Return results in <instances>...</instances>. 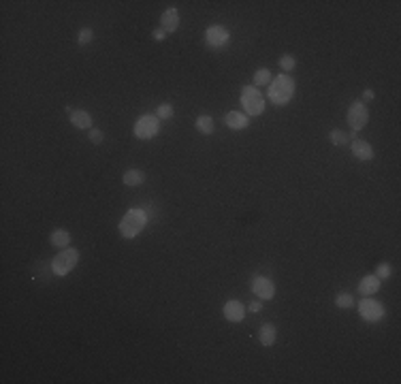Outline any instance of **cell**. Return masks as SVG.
I'll return each instance as SVG.
<instances>
[{"label":"cell","instance_id":"obj_1","mask_svg":"<svg viewBox=\"0 0 401 384\" xmlns=\"http://www.w3.org/2000/svg\"><path fill=\"white\" fill-rule=\"evenodd\" d=\"M145 226V214L139 209H133L124 216V220L120 222V233L124 237H134L141 228Z\"/></svg>","mask_w":401,"mask_h":384},{"label":"cell","instance_id":"obj_2","mask_svg":"<svg viewBox=\"0 0 401 384\" xmlns=\"http://www.w3.org/2000/svg\"><path fill=\"white\" fill-rule=\"evenodd\" d=\"M293 88H295V83L290 77H286V75L277 77L273 81V88H271V100L277 102V105H284L293 96Z\"/></svg>","mask_w":401,"mask_h":384},{"label":"cell","instance_id":"obj_3","mask_svg":"<svg viewBox=\"0 0 401 384\" xmlns=\"http://www.w3.org/2000/svg\"><path fill=\"white\" fill-rule=\"evenodd\" d=\"M77 260H79V252L73 248H64V252H60L54 258V271L58 275H67L70 269H75Z\"/></svg>","mask_w":401,"mask_h":384},{"label":"cell","instance_id":"obj_4","mask_svg":"<svg viewBox=\"0 0 401 384\" xmlns=\"http://www.w3.org/2000/svg\"><path fill=\"white\" fill-rule=\"evenodd\" d=\"M243 107L248 109V113L252 115H258V113H263V109H265V100H263V96L258 90L254 88H243Z\"/></svg>","mask_w":401,"mask_h":384},{"label":"cell","instance_id":"obj_5","mask_svg":"<svg viewBox=\"0 0 401 384\" xmlns=\"http://www.w3.org/2000/svg\"><path fill=\"white\" fill-rule=\"evenodd\" d=\"M367 120H369L367 107L363 102H354L350 107V111H348V124L352 126V130H361V128L367 124Z\"/></svg>","mask_w":401,"mask_h":384},{"label":"cell","instance_id":"obj_6","mask_svg":"<svg viewBox=\"0 0 401 384\" xmlns=\"http://www.w3.org/2000/svg\"><path fill=\"white\" fill-rule=\"evenodd\" d=\"M134 132H137L141 139L154 137V134L158 132V118H154V115H145V118H141L137 128H134Z\"/></svg>","mask_w":401,"mask_h":384},{"label":"cell","instance_id":"obj_7","mask_svg":"<svg viewBox=\"0 0 401 384\" xmlns=\"http://www.w3.org/2000/svg\"><path fill=\"white\" fill-rule=\"evenodd\" d=\"M359 312H361V316H363L365 320H378V318L384 314L382 305L376 303V301H369V299H365L363 303H361Z\"/></svg>","mask_w":401,"mask_h":384},{"label":"cell","instance_id":"obj_8","mask_svg":"<svg viewBox=\"0 0 401 384\" xmlns=\"http://www.w3.org/2000/svg\"><path fill=\"white\" fill-rule=\"evenodd\" d=\"M252 288H254V292L258 294L261 299H273V284H271V280L267 278H256L254 284H252Z\"/></svg>","mask_w":401,"mask_h":384},{"label":"cell","instance_id":"obj_9","mask_svg":"<svg viewBox=\"0 0 401 384\" xmlns=\"http://www.w3.org/2000/svg\"><path fill=\"white\" fill-rule=\"evenodd\" d=\"M160 24H163V30H165V32H175L177 26H179V13H177V9L165 11L163 17H160Z\"/></svg>","mask_w":401,"mask_h":384},{"label":"cell","instance_id":"obj_10","mask_svg":"<svg viewBox=\"0 0 401 384\" xmlns=\"http://www.w3.org/2000/svg\"><path fill=\"white\" fill-rule=\"evenodd\" d=\"M243 305L239 303V301H229V303L224 305V316L231 320V322H239V320H243Z\"/></svg>","mask_w":401,"mask_h":384},{"label":"cell","instance_id":"obj_11","mask_svg":"<svg viewBox=\"0 0 401 384\" xmlns=\"http://www.w3.org/2000/svg\"><path fill=\"white\" fill-rule=\"evenodd\" d=\"M352 154H354V156H357L359 160H371V158H373V150H371V145L367 143V141H357V139H354Z\"/></svg>","mask_w":401,"mask_h":384},{"label":"cell","instance_id":"obj_12","mask_svg":"<svg viewBox=\"0 0 401 384\" xmlns=\"http://www.w3.org/2000/svg\"><path fill=\"white\" fill-rule=\"evenodd\" d=\"M70 124H73L75 128H90V124H92V118H90L88 111H70Z\"/></svg>","mask_w":401,"mask_h":384},{"label":"cell","instance_id":"obj_13","mask_svg":"<svg viewBox=\"0 0 401 384\" xmlns=\"http://www.w3.org/2000/svg\"><path fill=\"white\" fill-rule=\"evenodd\" d=\"M226 124H229V128H235V130H239V128L248 126V118H245L243 113H239V111H231L229 115H226Z\"/></svg>","mask_w":401,"mask_h":384},{"label":"cell","instance_id":"obj_14","mask_svg":"<svg viewBox=\"0 0 401 384\" xmlns=\"http://www.w3.org/2000/svg\"><path fill=\"white\" fill-rule=\"evenodd\" d=\"M49 243L56 248H67L70 243V235L67 230H54V233L49 235Z\"/></svg>","mask_w":401,"mask_h":384},{"label":"cell","instance_id":"obj_15","mask_svg":"<svg viewBox=\"0 0 401 384\" xmlns=\"http://www.w3.org/2000/svg\"><path fill=\"white\" fill-rule=\"evenodd\" d=\"M145 182V173L139 169H131L124 173V184L126 186H141Z\"/></svg>","mask_w":401,"mask_h":384},{"label":"cell","instance_id":"obj_16","mask_svg":"<svg viewBox=\"0 0 401 384\" xmlns=\"http://www.w3.org/2000/svg\"><path fill=\"white\" fill-rule=\"evenodd\" d=\"M380 288V280L376 278V275H367V278L361 282V286H359V290L363 292V294H373Z\"/></svg>","mask_w":401,"mask_h":384},{"label":"cell","instance_id":"obj_17","mask_svg":"<svg viewBox=\"0 0 401 384\" xmlns=\"http://www.w3.org/2000/svg\"><path fill=\"white\" fill-rule=\"evenodd\" d=\"M261 344L263 346H273L275 342V326L273 324H263L261 326Z\"/></svg>","mask_w":401,"mask_h":384},{"label":"cell","instance_id":"obj_18","mask_svg":"<svg viewBox=\"0 0 401 384\" xmlns=\"http://www.w3.org/2000/svg\"><path fill=\"white\" fill-rule=\"evenodd\" d=\"M197 130H200L203 134H211L213 130H216V126H213V120L209 118V115H200V118L197 120Z\"/></svg>","mask_w":401,"mask_h":384},{"label":"cell","instance_id":"obj_19","mask_svg":"<svg viewBox=\"0 0 401 384\" xmlns=\"http://www.w3.org/2000/svg\"><path fill=\"white\" fill-rule=\"evenodd\" d=\"M269 81H271V73L267 68H258L256 70V75H254V83L256 86H269Z\"/></svg>","mask_w":401,"mask_h":384},{"label":"cell","instance_id":"obj_20","mask_svg":"<svg viewBox=\"0 0 401 384\" xmlns=\"http://www.w3.org/2000/svg\"><path fill=\"white\" fill-rule=\"evenodd\" d=\"M224 41H226V32L224 30H218V28L209 30V43L211 45H222Z\"/></svg>","mask_w":401,"mask_h":384},{"label":"cell","instance_id":"obj_21","mask_svg":"<svg viewBox=\"0 0 401 384\" xmlns=\"http://www.w3.org/2000/svg\"><path fill=\"white\" fill-rule=\"evenodd\" d=\"M92 36H94V32H92V28H83V30H79V45H86V43H90L92 41Z\"/></svg>","mask_w":401,"mask_h":384},{"label":"cell","instance_id":"obj_22","mask_svg":"<svg viewBox=\"0 0 401 384\" xmlns=\"http://www.w3.org/2000/svg\"><path fill=\"white\" fill-rule=\"evenodd\" d=\"M346 141H348V137H346V134L341 132V130H333V132H331V143H333V145H344Z\"/></svg>","mask_w":401,"mask_h":384},{"label":"cell","instance_id":"obj_23","mask_svg":"<svg viewBox=\"0 0 401 384\" xmlns=\"http://www.w3.org/2000/svg\"><path fill=\"white\" fill-rule=\"evenodd\" d=\"M352 303H354V301H352V297L348 292L337 294V307H350Z\"/></svg>","mask_w":401,"mask_h":384},{"label":"cell","instance_id":"obj_24","mask_svg":"<svg viewBox=\"0 0 401 384\" xmlns=\"http://www.w3.org/2000/svg\"><path fill=\"white\" fill-rule=\"evenodd\" d=\"M280 66H282L284 70H293V68L297 66V62H295L293 56H284L282 60H280Z\"/></svg>","mask_w":401,"mask_h":384},{"label":"cell","instance_id":"obj_25","mask_svg":"<svg viewBox=\"0 0 401 384\" xmlns=\"http://www.w3.org/2000/svg\"><path fill=\"white\" fill-rule=\"evenodd\" d=\"M389 275H391V267L386 265V262L378 265V269H376V278L378 280H384V278H389Z\"/></svg>","mask_w":401,"mask_h":384},{"label":"cell","instance_id":"obj_26","mask_svg":"<svg viewBox=\"0 0 401 384\" xmlns=\"http://www.w3.org/2000/svg\"><path fill=\"white\" fill-rule=\"evenodd\" d=\"M158 115H160V118H167V120H169L171 115H173V107L169 105V102H165V105H160V107H158Z\"/></svg>","mask_w":401,"mask_h":384},{"label":"cell","instance_id":"obj_27","mask_svg":"<svg viewBox=\"0 0 401 384\" xmlns=\"http://www.w3.org/2000/svg\"><path fill=\"white\" fill-rule=\"evenodd\" d=\"M90 141H92L94 145H100L102 143V132L96 130V128H92V130H90Z\"/></svg>","mask_w":401,"mask_h":384},{"label":"cell","instance_id":"obj_28","mask_svg":"<svg viewBox=\"0 0 401 384\" xmlns=\"http://www.w3.org/2000/svg\"><path fill=\"white\" fill-rule=\"evenodd\" d=\"M154 41H165V30H154Z\"/></svg>","mask_w":401,"mask_h":384},{"label":"cell","instance_id":"obj_29","mask_svg":"<svg viewBox=\"0 0 401 384\" xmlns=\"http://www.w3.org/2000/svg\"><path fill=\"white\" fill-rule=\"evenodd\" d=\"M250 312H261V303H258V301H254V303H250Z\"/></svg>","mask_w":401,"mask_h":384},{"label":"cell","instance_id":"obj_30","mask_svg":"<svg viewBox=\"0 0 401 384\" xmlns=\"http://www.w3.org/2000/svg\"><path fill=\"white\" fill-rule=\"evenodd\" d=\"M363 98H365V100L373 98V90H365V92H363Z\"/></svg>","mask_w":401,"mask_h":384}]
</instances>
